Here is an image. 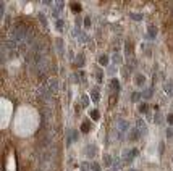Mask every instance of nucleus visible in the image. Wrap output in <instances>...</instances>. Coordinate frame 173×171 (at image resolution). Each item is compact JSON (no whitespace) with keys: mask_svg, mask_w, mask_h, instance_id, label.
<instances>
[{"mask_svg":"<svg viewBox=\"0 0 173 171\" xmlns=\"http://www.w3.org/2000/svg\"><path fill=\"white\" fill-rule=\"evenodd\" d=\"M128 131H129V123L126 121V119H120L118 124H117V136H118L117 139L121 140V139H123V136H125Z\"/></svg>","mask_w":173,"mask_h":171,"instance_id":"obj_1","label":"nucleus"},{"mask_svg":"<svg viewBox=\"0 0 173 171\" xmlns=\"http://www.w3.org/2000/svg\"><path fill=\"white\" fill-rule=\"evenodd\" d=\"M138 155V150L136 149H129V150H125L123 152V160L126 161V163H129V161L133 160V158Z\"/></svg>","mask_w":173,"mask_h":171,"instance_id":"obj_2","label":"nucleus"},{"mask_svg":"<svg viewBox=\"0 0 173 171\" xmlns=\"http://www.w3.org/2000/svg\"><path fill=\"white\" fill-rule=\"evenodd\" d=\"M84 152H86V157H87V158H94V157H96V154H97L96 145H94V144H89V145H86Z\"/></svg>","mask_w":173,"mask_h":171,"instance_id":"obj_3","label":"nucleus"},{"mask_svg":"<svg viewBox=\"0 0 173 171\" xmlns=\"http://www.w3.org/2000/svg\"><path fill=\"white\" fill-rule=\"evenodd\" d=\"M52 7H53V11H52V13H53V16H57V20H58L60 11L63 10V2H57V3H53Z\"/></svg>","mask_w":173,"mask_h":171,"instance_id":"obj_4","label":"nucleus"},{"mask_svg":"<svg viewBox=\"0 0 173 171\" xmlns=\"http://www.w3.org/2000/svg\"><path fill=\"white\" fill-rule=\"evenodd\" d=\"M136 129H139L141 131V134H146V123H144V119H141V118H138L136 119Z\"/></svg>","mask_w":173,"mask_h":171,"instance_id":"obj_5","label":"nucleus"},{"mask_svg":"<svg viewBox=\"0 0 173 171\" xmlns=\"http://www.w3.org/2000/svg\"><path fill=\"white\" fill-rule=\"evenodd\" d=\"M163 91H165L170 97H173V81H168V82L163 84Z\"/></svg>","mask_w":173,"mask_h":171,"instance_id":"obj_6","label":"nucleus"},{"mask_svg":"<svg viewBox=\"0 0 173 171\" xmlns=\"http://www.w3.org/2000/svg\"><path fill=\"white\" fill-rule=\"evenodd\" d=\"M134 82L138 84V86H146V76L144 74H138V76L134 77Z\"/></svg>","mask_w":173,"mask_h":171,"instance_id":"obj_7","label":"nucleus"},{"mask_svg":"<svg viewBox=\"0 0 173 171\" xmlns=\"http://www.w3.org/2000/svg\"><path fill=\"white\" fill-rule=\"evenodd\" d=\"M147 32H149V37H150V39H155V36H157V28H155V26H149V28H147Z\"/></svg>","mask_w":173,"mask_h":171,"instance_id":"obj_8","label":"nucleus"},{"mask_svg":"<svg viewBox=\"0 0 173 171\" xmlns=\"http://www.w3.org/2000/svg\"><path fill=\"white\" fill-rule=\"evenodd\" d=\"M57 49H58V53H60V55H63V52H65V49H63V40H62V39H57Z\"/></svg>","mask_w":173,"mask_h":171,"instance_id":"obj_9","label":"nucleus"},{"mask_svg":"<svg viewBox=\"0 0 173 171\" xmlns=\"http://www.w3.org/2000/svg\"><path fill=\"white\" fill-rule=\"evenodd\" d=\"M73 140H78V131H70V137H68V144H71Z\"/></svg>","mask_w":173,"mask_h":171,"instance_id":"obj_10","label":"nucleus"},{"mask_svg":"<svg viewBox=\"0 0 173 171\" xmlns=\"http://www.w3.org/2000/svg\"><path fill=\"white\" fill-rule=\"evenodd\" d=\"M63 26H65V23H63V20H57L55 21V28H57V31H63Z\"/></svg>","mask_w":173,"mask_h":171,"instance_id":"obj_11","label":"nucleus"},{"mask_svg":"<svg viewBox=\"0 0 173 171\" xmlns=\"http://www.w3.org/2000/svg\"><path fill=\"white\" fill-rule=\"evenodd\" d=\"M71 11H73V13H79V11H81V5L79 3H71Z\"/></svg>","mask_w":173,"mask_h":171,"instance_id":"obj_12","label":"nucleus"},{"mask_svg":"<svg viewBox=\"0 0 173 171\" xmlns=\"http://www.w3.org/2000/svg\"><path fill=\"white\" fill-rule=\"evenodd\" d=\"M99 63H101V65H108V57L107 55H101L99 57Z\"/></svg>","mask_w":173,"mask_h":171,"instance_id":"obj_13","label":"nucleus"},{"mask_svg":"<svg viewBox=\"0 0 173 171\" xmlns=\"http://www.w3.org/2000/svg\"><path fill=\"white\" fill-rule=\"evenodd\" d=\"M91 118H92L94 121H97V119L101 118V115H99V112H97V110H92V112H91Z\"/></svg>","mask_w":173,"mask_h":171,"instance_id":"obj_14","label":"nucleus"},{"mask_svg":"<svg viewBox=\"0 0 173 171\" xmlns=\"http://www.w3.org/2000/svg\"><path fill=\"white\" fill-rule=\"evenodd\" d=\"M113 63H115V65H120V63H121L120 53H113Z\"/></svg>","mask_w":173,"mask_h":171,"instance_id":"obj_15","label":"nucleus"},{"mask_svg":"<svg viewBox=\"0 0 173 171\" xmlns=\"http://www.w3.org/2000/svg\"><path fill=\"white\" fill-rule=\"evenodd\" d=\"M152 92H154V91H152V89L149 87V89H147V91L144 92V94H142V97H144V98H149V97H152Z\"/></svg>","mask_w":173,"mask_h":171,"instance_id":"obj_16","label":"nucleus"},{"mask_svg":"<svg viewBox=\"0 0 173 171\" xmlns=\"http://www.w3.org/2000/svg\"><path fill=\"white\" fill-rule=\"evenodd\" d=\"M81 129H83L84 133H89V129H91V124H89L87 121H84V123H83V128H81Z\"/></svg>","mask_w":173,"mask_h":171,"instance_id":"obj_17","label":"nucleus"},{"mask_svg":"<svg viewBox=\"0 0 173 171\" xmlns=\"http://www.w3.org/2000/svg\"><path fill=\"white\" fill-rule=\"evenodd\" d=\"M131 97H133V98H131L133 102H139V98L142 97V94H138V92H134V94H133Z\"/></svg>","mask_w":173,"mask_h":171,"instance_id":"obj_18","label":"nucleus"},{"mask_svg":"<svg viewBox=\"0 0 173 171\" xmlns=\"http://www.w3.org/2000/svg\"><path fill=\"white\" fill-rule=\"evenodd\" d=\"M76 65H78V66H83V65H84V57H83V55H78V61H76Z\"/></svg>","mask_w":173,"mask_h":171,"instance_id":"obj_19","label":"nucleus"},{"mask_svg":"<svg viewBox=\"0 0 173 171\" xmlns=\"http://www.w3.org/2000/svg\"><path fill=\"white\" fill-rule=\"evenodd\" d=\"M39 20H41L42 26H47V21H45V16H44V13H39Z\"/></svg>","mask_w":173,"mask_h":171,"instance_id":"obj_20","label":"nucleus"},{"mask_svg":"<svg viewBox=\"0 0 173 171\" xmlns=\"http://www.w3.org/2000/svg\"><path fill=\"white\" fill-rule=\"evenodd\" d=\"M91 170H92V171H102V168H101V165L94 163V165H91Z\"/></svg>","mask_w":173,"mask_h":171,"instance_id":"obj_21","label":"nucleus"},{"mask_svg":"<svg viewBox=\"0 0 173 171\" xmlns=\"http://www.w3.org/2000/svg\"><path fill=\"white\" fill-rule=\"evenodd\" d=\"M91 97H92L94 102H99V92H97V91H92V95H91Z\"/></svg>","mask_w":173,"mask_h":171,"instance_id":"obj_22","label":"nucleus"},{"mask_svg":"<svg viewBox=\"0 0 173 171\" xmlns=\"http://www.w3.org/2000/svg\"><path fill=\"white\" fill-rule=\"evenodd\" d=\"M131 18H133V20L141 21V20H142V15H141V13H139V15H138V13H131Z\"/></svg>","mask_w":173,"mask_h":171,"instance_id":"obj_23","label":"nucleus"},{"mask_svg":"<svg viewBox=\"0 0 173 171\" xmlns=\"http://www.w3.org/2000/svg\"><path fill=\"white\" fill-rule=\"evenodd\" d=\"M110 86L115 89V91H118V81L117 79H112V82H110Z\"/></svg>","mask_w":173,"mask_h":171,"instance_id":"obj_24","label":"nucleus"},{"mask_svg":"<svg viewBox=\"0 0 173 171\" xmlns=\"http://www.w3.org/2000/svg\"><path fill=\"white\" fill-rule=\"evenodd\" d=\"M104 161H105V165H112V158H110V155H105V157H104Z\"/></svg>","mask_w":173,"mask_h":171,"instance_id":"obj_25","label":"nucleus"},{"mask_svg":"<svg viewBox=\"0 0 173 171\" xmlns=\"http://www.w3.org/2000/svg\"><path fill=\"white\" fill-rule=\"evenodd\" d=\"M87 103H89V97L84 95V97H83V107H87Z\"/></svg>","mask_w":173,"mask_h":171,"instance_id":"obj_26","label":"nucleus"},{"mask_svg":"<svg viewBox=\"0 0 173 171\" xmlns=\"http://www.w3.org/2000/svg\"><path fill=\"white\" fill-rule=\"evenodd\" d=\"M97 81H99V82H101V81H102V77H104V73H102V71H97Z\"/></svg>","mask_w":173,"mask_h":171,"instance_id":"obj_27","label":"nucleus"},{"mask_svg":"<svg viewBox=\"0 0 173 171\" xmlns=\"http://www.w3.org/2000/svg\"><path fill=\"white\" fill-rule=\"evenodd\" d=\"M84 26H86V28L91 26V18H86V20H84Z\"/></svg>","mask_w":173,"mask_h":171,"instance_id":"obj_28","label":"nucleus"},{"mask_svg":"<svg viewBox=\"0 0 173 171\" xmlns=\"http://www.w3.org/2000/svg\"><path fill=\"white\" fill-rule=\"evenodd\" d=\"M139 110H141V112L144 113L146 110H147V105H146V103H141V107H139Z\"/></svg>","mask_w":173,"mask_h":171,"instance_id":"obj_29","label":"nucleus"},{"mask_svg":"<svg viewBox=\"0 0 173 171\" xmlns=\"http://www.w3.org/2000/svg\"><path fill=\"white\" fill-rule=\"evenodd\" d=\"M167 136H168V137L173 136V129H172V128H168V129H167Z\"/></svg>","mask_w":173,"mask_h":171,"instance_id":"obj_30","label":"nucleus"},{"mask_svg":"<svg viewBox=\"0 0 173 171\" xmlns=\"http://www.w3.org/2000/svg\"><path fill=\"white\" fill-rule=\"evenodd\" d=\"M5 13V3H2L0 5V15H4Z\"/></svg>","mask_w":173,"mask_h":171,"instance_id":"obj_31","label":"nucleus"},{"mask_svg":"<svg viewBox=\"0 0 173 171\" xmlns=\"http://www.w3.org/2000/svg\"><path fill=\"white\" fill-rule=\"evenodd\" d=\"M167 119H168L170 124H173V115H168V118H167Z\"/></svg>","mask_w":173,"mask_h":171,"instance_id":"obj_32","label":"nucleus"},{"mask_svg":"<svg viewBox=\"0 0 173 171\" xmlns=\"http://www.w3.org/2000/svg\"><path fill=\"white\" fill-rule=\"evenodd\" d=\"M155 123H160V113H157V115H155Z\"/></svg>","mask_w":173,"mask_h":171,"instance_id":"obj_33","label":"nucleus"},{"mask_svg":"<svg viewBox=\"0 0 173 171\" xmlns=\"http://www.w3.org/2000/svg\"><path fill=\"white\" fill-rule=\"evenodd\" d=\"M128 171H136V170H134V168H131V170H128Z\"/></svg>","mask_w":173,"mask_h":171,"instance_id":"obj_34","label":"nucleus"}]
</instances>
